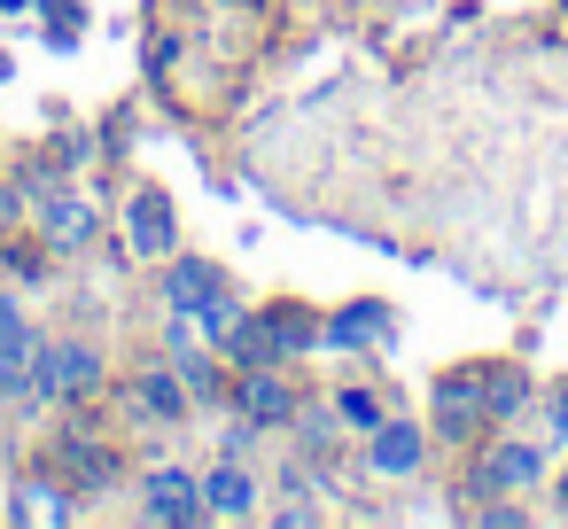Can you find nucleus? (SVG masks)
Returning <instances> with one entry per match:
<instances>
[{"label":"nucleus","instance_id":"1","mask_svg":"<svg viewBox=\"0 0 568 529\" xmlns=\"http://www.w3.org/2000/svg\"><path fill=\"white\" fill-rule=\"evenodd\" d=\"M537 389H529V374L514 366V358H475V366H444L436 374V389H428V436H444V444H483L490 428H506L521 405H529Z\"/></svg>","mask_w":568,"mask_h":529},{"label":"nucleus","instance_id":"2","mask_svg":"<svg viewBox=\"0 0 568 529\" xmlns=\"http://www.w3.org/2000/svg\"><path fill=\"white\" fill-rule=\"evenodd\" d=\"M164 304L180 312V319H195L203 327V343H219L226 327H234V312H242V296L226 288V273L211 265V257H164Z\"/></svg>","mask_w":568,"mask_h":529},{"label":"nucleus","instance_id":"3","mask_svg":"<svg viewBox=\"0 0 568 529\" xmlns=\"http://www.w3.org/2000/svg\"><path fill=\"white\" fill-rule=\"evenodd\" d=\"M94 389H102L94 343H32V397L40 405H87Z\"/></svg>","mask_w":568,"mask_h":529},{"label":"nucleus","instance_id":"4","mask_svg":"<svg viewBox=\"0 0 568 529\" xmlns=\"http://www.w3.org/2000/svg\"><path fill=\"white\" fill-rule=\"evenodd\" d=\"M537 475H545V451L521 444V436H506V428H490V436L475 444L467 498H514V490H537Z\"/></svg>","mask_w":568,"mask_h":529},{"label":"nucleus","instance_id":"5","mask_svg":"<svg viewBox=\"0 0 568 529\" xmlns=\"http://www.w3.org/2000/svg\"><path fill=\"white\" fill-rule=\"evenodd\" d=\"M226 405H234L250 428H265V436H281V428H296V420H304V397H296V382H288L281 366H234Z\"/></svg>","mask_w":568,"mask_h":529},{"label":"nucleus","instance_id":"6","mask_svg":"<svg viewBox=\"0 0 568 529\" xmlns=\"http://www.w3.org/2000/svg\"><path fill=\"white\" fill-rule=\"evenodd\" d=\"M133 513L141 521H164V529H203L211 506H203V475L195 467H149L133 482Z\"/></svg>","mask_w":568,"mask_h":529},{"label":"nucleus","instance_id":"7","mask_svg":"<svg viewBox=\"0 0 568 529\" xmlns=\"http://www.w3.org/2000/svg\"><path fill=\"white\" fill-rule=\"evenodd\" d=\"M55 467H63V482H71L79 498H102V490L125 482V451H118L110 436H94L87 420H71V428L55 436Z\"/></svg>","mask_w":568,"mask_h":529},{"label":"nucleus","instance_id":"8","mask_svg":"<svg viewBox=\"0 0 568 529\" xmlns=\"http://www.w3.org/2000/svg\"><path fill=\"white\" fill-rule=\"evenodd\" d=\"M118 234H125V250H133V257L164 265V257L180 250V211H172V195L141 180V187L125 195V211H118Z\"/></svg>","mask_w":568,"mask_h":529},{"label":"nucleus","instance_id":"9","mask_svg":"<svg viewBox=\"0 0 568 529\" xmlns=\"http://www.w3.org/2000/svg\"><path fill=\"white\" fill-rule=\"evenodd\" d=\"M203 506H211V521H257V506H265L257 467H250V459H219V467H203Z\"/></svg>","mask_w":568,"mask_h":529},{"label":"nucleus","instance_id":"10","mask_svg":"<svg viewBox=\"0 0 568 529\" xmlns=\"http://www.w3.org/2000/svg\"><path fill=\"white\" fill-rule=\"evenodd\" d=\"M125 413H133V420L172 428V420H187V413H195V397H187V382H180L172 366H141V374L125 382Z\"/></svg>","mask_w":568,"mask_h":529},{"label":"nucleus","instance_id":"11","mask_svg":"<svg viewBox=\"0 0 568 529\" xmlns=\"http://www.w3.org/2000/svg\"><path fill=\"white\" fill-rule=\"evenodd\" d=\"M94 203L87 195H71V187H48L40 195V234H48V250H87L94 242Z\"/></svg>","mask_w":568,"mask_h":529},{"label":"nucleus","instance_id":"12","mask_svg":"<svg viewBox=\"0 0 568 529\" xmlns=\"http://www.w3.org/2000/svg\"><path fill=\"white\" fill-rule=\"evenodd\" d=\"M366 459H374V475H420V459H428V436L413 428V420H374L366 428Z\"/></svg>","mask_w":568,"mask_h":529},{"label":"nucleus","instance_id":"13","mask_svg":"<svg viewBox=\"0 0 568 529\" xmlns=\"http://www.w3.org/2000/svg\"><path fill=\"white\" fill-rule=\"evenodd\" d=\"M9 513H17V521H48V529H71V521H79V490H71V482H55V475H32V482H17Z\"/></svg>","mask_w":568,"mask_h":529},{"label":"nucleus","instance_id":"14","mask_svg":"<svg viewBox=\"0 0 568 529\" xmlns=\"http://www.w3.org/2000/svg\"><path fill=\"white\" fill-rule=\"evenodd\" d=\"M327 343H335V350L389 343V312H382V304H351V312H335V319H327Z\"/></svg>","mask_w":568,"mask_h":529},{"label":"nucleus","instance_id":"15","mask_svg":"<svg viewBox=\"0 0 568 529\" xmlns=\"http://www.w3.org/2000/svg\"><path fill=\"white\" fill-rule=\"evenodd\" d=\"M32 319H24V304L17 296H0V358H32Z\"/></svg>","mask_w":568,"mask_h":529},{"label":"nucleus","instance_id":"16","mask_svg":"<svg viewBox=\"0 0 568 529\" xmlns=\"http://www.w3.org/2000/svg\"><path fill=\"white\" fill-rule=\"evenodd\" d=\"M335 413H343L351 428H374V420H382V397H374V389H335Z\"/></svg>","mask_w":568,"mask_h":529},{"label":"nucleus","instance_id":"17","mask_svg":"<svg viewBox=\"0 0 568 529\" xmlns=\"http://www.w3.org/2000/svg\"><path fill=\"white\" fill-rule=\"evenodd\" d=\"M545 436L568 451V382H560V389H545Z\"/></svg>","mask_w":568,"mask_h":529},{"label":"nucleus","instance_id":"18","mask_svg":"<svg viewBox=\"0 0 568 529\" xmlns=\"http://www.w3.org/2000/svg\"><path fill=\"white\" fill-rule=\"evenodd\" d=\"M257 436H265V428H250V420L234 413V428L219 436V459H250V444H257Z\"/></svg>","mask_w":568,"mask_h":529},{"label":"nucleus","instance_id":"19","mask_svg":"<svg viewBox=\"0 0 568 529\" xmlns=\"http://www.w3.org/2000/svg\"><path fill=\"white\" fill-rule=\"evenodd\" d=\"M552 513L568 521V467H560V482H552Z\"/></svg>","mask_w":568,"mask_h":529},{"label":"nucleus","instance_id":"20","mask_svg":"<svg viewBox=\"0 0 568 529\" xmlns=\"http://www.w3.org/2000/svg\"><path fill=\"white\" fill-rule=\"evenodd\" d=\"M24 9H32V0H0V17H24Z\"/></svg>","mask_w":568,"mask_h":529}]
</instances>
